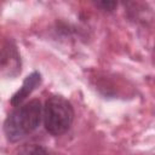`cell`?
Returning a JSON list of instances; mask_svg holds the SVG:
<instances>
[{
  "label": "cell",
  "mask_w": 155,
  "mask_h": 155,
  "mask_svg": "<svg viewBox=\"0 0 155 155\" xmlns=\"http://www.w3.org/2000/svg\"><path fill=\"white\" fill-rule=\"evenodd\" d=\"M96 5L98 7H101L103 11H108V12H111L114 11V8L117 6L116 1H109V0H103V1H97Z\"/></svg>",
  "instance_id": "cell-6"
},
{
  "label": "cell",
  "mask_w": 155,
  "mask_h": 155,
  "mask_svg": "<svg viewBox=\"0 0 155 155\" xmlns=\"http://www.w3.org/2000/svg\"><path fill=\"white\" fill-rule=\"evenodd\" d=\"M41 84V74L39 73V71H33L31 74H29L25 79H24V81H23V84H22V86L19 87V90L11 97V104L13 105V107H18V105H21V103L39 86Z\"/></svg>",
  "instance_id": "cell-4"
},
{
  "label": "cell",
  "mask_w": 155,
  "mask_h": 155,
  "mask_svg": "<svg viewBox=\"0 0 155 155\" xmlns=\"http://www.w3.org/2000/svg\"><path fill=\"white\" fill-rule=\"evenodd\" d=\"M0 69L10 76H15L21 71V58L17 47L7 42L0 50Z\"/></svg>",
  "instance_id": "cell-3"
},
{
  "label": "cell",
  "mask_w": 155,
  "mask_h": 155,
  "mask_svg": "<svg viewBox=\"0 0 155 155\" xmlns=\"http://www.w3.org/2000/svg\"><path fill=\"white\" fill-rule=\"evenodd\" d=\"M44 126L52 136L65 133L74 121V108L62 96H51L42 108Z\"/></svg>",
  "instance_id": "cell-2"
},
{
  "label": "cell",
  "mask_w": 155,
  "mask_h": 155,
  "mask_svg": "<svg viewBox=\"0 0 155 155\" xmlns=\"http://www.w3.org/2000/svg\"><path fill=\"white\" fill-rule=\"evenodd\" d=\"M42 119V107L39 99H31L16 109L6 117L4 132L6 138L15 143L34 132Z\"/></svg>",
  "instance_id": "cell-1"
},
{
  "label": "cell",
  "mask_w": 155,
  "mask_h": 155,
  "mask_svg": "<svg viewBox=\"0 0 155 155\" xmlns=\"http://www.w3.org/2000/svg\"><path fill=\"white\" fill-rule=\"evenodd\" d=\"M18 155H51V153L40 144H28L19 150Z\"/></svg>",
  "instance_id": "cell-5"
}]
</instances>
